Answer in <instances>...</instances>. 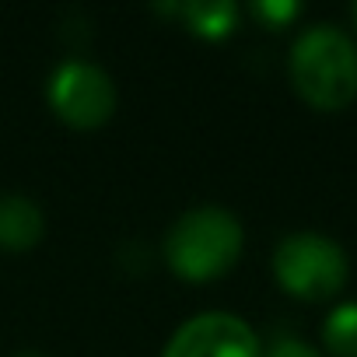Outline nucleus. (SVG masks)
Returning <instances> with one entry per match:
<instances>
[{
	"mask_svg": "<svg viewBox=\"0 0 357 357\" xmlns=\"http://www.w3.org/2000/svg\"><path fill=\"white\" fill-rule=\"evenodd\" d=\"M294 91L319 112H340L357 98V46L354 39L322 22L305 29L287 56Z\"/></svg>",
	"mask_w": 357,
	"mask_h": 357,
	"instance_id": "nucleus-1",
	"label": "nucleus"
},
{
	"mask_svg": "<svg viewBox=\"0 0 357 357\" xmlns=\"http://www.w3.org/2000/svg\"><path fill=\"white\" fill-rule=\"evenodd\" d=\"M245 245L242 221L225 207H193L165 235V263L175 277L190 284H207L221 273H228Z\"/></svg>",
	"mask_w": 357,
	"mask_h": 357,
	"instance_id": "nucleus-2",
	"label": "nucleus"
},
{
	"mask_svg": "<svg viewBox=\"0 0 357 357\" xmlns=\"http://www.w3.org/2000/svg\"><path fill=\"white\" fill-rule=\"evenodd\" d=\"M347 273V252L319 231H294L273 249V277L294 298L326 301L343 291Z\"/></svg>",
	"mask_w": 357,
	"mask_h": 357,
	"instance_id": "nucleus-3",
	"label": "nucleus"
},
{
	"mask_svg": "<svg viewBox=\"0 0 357 357\" xmlns=\"http://www.w3.org/2000/svg\"><path fill=\"white\" fill-rule=\"evenodd\" d=\"M46 98L50 109L77 130H95L116 112V84L91 60H63L50 74Z\"/></svg>",
	"mask_w": 357,
	"mask_h": 357,
	"instance_id": "nucleus-4",
	"label": "nucleus"
},
{
	"mask_svg": "<svg viewBox=\"0 0 357 357\" xmlns=\"http://www.w3.org/2000/svg\"><path fill=\"white\" fill-rule=\"evenodd\" d=\"M161 357H259V336L231 312H204L172 333Z\"/></svg>",
	"mask_w": 357,
	"mask_h": 357,
	"instance_id": "nucleus-5",
	"label": "nucleus"
},
{
	"mask_svg": "<svg viewBox=\"0 0 357 357\" xmlns=\"http://www.w3.org/2000/svg\"><path fill=\"white\" fill-rule=\"evenodd\" d=\"M43 231H46V218L32 197L0 193V249L29 252L39 245Z\"/></svg>",
	"mask_w": 357,
	"mask_h": 357,
	"instance_id": "nucleus-6",
	"label": "nucleus"
},
{
	"mask_svg": "<svg viewBox=\"0 0 357 357\" xmlns=\"http://www.w3.org/2000/svg\"><path fill=\"white\" fill-rule=\"evenodd\" d=\"M165 15H175V18H183V25L200 36V39H228L235 29H238V4H231V0H190V4H168V8H158Z\"/></svg>",
	"mask_w": 357,
	"mask_h": 357,
	"instance_id": "nucleus-7",
	"label": "nucleus"
},
{
	"mask_svg": "<svg viewBox=\"0 0 357 357\" xmlns=\"http://www.w3.org/2000/svg\"><path fill=\"white\" fill-rule=\"evenodd\" d=\"M322 343L333 357H357V301H343L326 315Z\"/></svg>",
	"mask_w": 357,
	"mask_h": 357,
	"instance_id": "nucleus-8",
	"label": "nucleus"
},
{
	"mask_svg": "<svg viewBox=\"0 0 357 357\" xmlns=\"http://www.w3.org/2000/svg\"><path fill=\"white\" fill-rule=\"evenodd\" d=\"M249 11H252V18H256L259 25H266V29H284V25H291V22L301 15V8L294 4V0H256Z\"/></svg>",
	"mask_w": 357,
	"mask_h": 357,
	"instance_id": "nucleus-9",
	"label": "nucleus"
},
{
	"mask_svg": "<svg viewBox=\"0 0 357 357\" xmlns=\"http://www.w3.org/2000/svg\"><path fill=\"white\" fill-rule=\"evenodd\" d=\"M263 357H322V354H319L312 343L298 340V336H280V340H273V343L266 347Z\"/></svg>",
	"mask_w": 357,
	"mask_h": 357,
	"instance_id": "nucleus-10",
	"label": "nucleus"
},
{
	"mask_svg": "<svg viewBox=\"0 0 357 357\" xmlns=\"http://www.w3.org/2000/svg\"><path fill=\"white\" fill-rule=\"evenodd\" d=\"M350 18H354V25H357V4H354V8H350Z\"/></svg>",
	"mask_w": 357,
	"mask_h": 357,
	"instance_id": "nucleus-11",
	"label": "nucleus"
},
{
	"mask_svg": "<svg viewBox=\"0 0 357 357\" xmlns=\"http://www.w3.org/2000/svg\"><path fill=\"white\" fill-rule=\"evenodd\" d=\"M18 357H43V354H18Z\"/></svg>",
	"mask_w": 357,
	"mask_h": 357,
	"instance_id": "nucleus-12",
	"label": "nucleus"
}]
</instances>
